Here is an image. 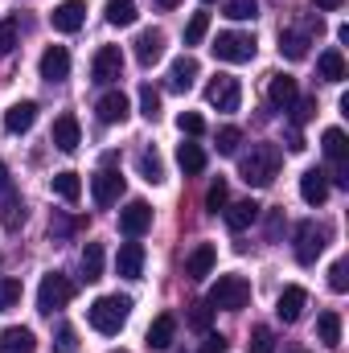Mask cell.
Returning <instances> with one entry per match:
<instances>
[{
	"label": "cell",
	"mask_w": 349,
	"mask_h": 353,
	"mask_svg": "<svg viewBox=\"0 0 349 353\" xmlns=\"http://www.w3.org/2000/svg\"><path fill=\"white\" fill-rule=\"evenodd\" d=\"M119 74H123V54H119V46H103V50L94 54V62H90V79L103 83V87H111Z\"/></svg>",
	"instance_id": "cell-9"
},
{
	"label": "cell",
	"mask_w": 349,
	"mask_h": 353,
	"mask_svg": "<svg viewBox=\"0 0 349 353\" xmlns=\"http://www.w3.org/2000/svg\"><path fill=\"white\" fill-rule=\"evenodd\" d=\"M8 189H12V176H8V169H4V165H0V197H4Z\"/></svg>",
	"instance_id": "cell-54"
},
{
	"label": "cell",
	"mask_w": 349,
	"mask_h": 353,
	"mask_svg": "<svg viewBox=\"0 0 349 353\" xmlns=\"http://www.w3.org/2000/svg\"><path fill=\"white\" fill-rule=\"evenodd\" d=\"M12 50H17V21L8 17V21H0V62H4Z\"/></svg>",
	"instance_id": "cell-44"
},
{
	"label": "cell",
	"mask_w": 349,
	"mask_h": 353,
	"mask_svg": "<svg viewBox=\"0 0 349 353\" xmlns=\"http://www.w3.org/2000/svg\"><path fill=\"white\" fill-rule=\"evenodd\" d=\"M128 316H132V300H128V296H99L87 308L90 329L103 333V337H115V333L128 325Z\"/></svg>",
	"instance_id": "cell-2"
},
{
	"label": "cell",
	"mask_w": 349,
	"mask_h": 353,
	"mask_svg": "<svg viewBox=\"0 0 349 353\" xmlns=\"http://www.w3.org/2000/svg\"><path fill=\"white\" fill-rule=\"evenodd\" d=\"M279 54H283L288 62L308 58V33H304V29H283V33H279Z\"/></svg>",
	"instance_id": "cell-26"
},
{
	"label": "cell",
	"mask_w": 349,
	"mask_h": 353,
	"mask_svg": "<svg viewBox=\"0 0 349 353\" xmlns=\"http://www.w3.org/2000/svg\"><path fill=\"white\" fill-rule=\"evenodd\" d=\"M267 99H271V107H279V111H292V103L300 99L296 79H292V74H271V83H267Z\"/></svg>",
	"instance_id": "cell-17"
},
{
	"label": "cell",
	"mask_w": 349,
	"mask_h": 353,
	"mask_svg": "<svg viewBox=\"0 0 349 353\" xmlns=\"http://www.w3.org/2000/svg\"><path fill=\"white\" fill-rule=\"evenodd\" d=\"M17 304H21V279L0 275V312H8V308H17Z\"/></svg>",
	"instance_id": "cell-36"
},
{
	"label": "cell",
	"mask_w": 349,
	"mask_h": 353,
	"mask_svg": "<svg viewBox=\"0 0 349 353\" xmlns=\"http://www.w3.org/2000/svg\"><path fill=\"white\" fill-rule=\"evenodd\" d=\"M300 197L308 205H321L329 197V173L325 169H304V176H300Z\"/></svg>",
	"instance_id": "cell-19"
},
{
	"label": "cell",
	"mask_w": 349,
	"mask_h": 353,
	"mask_svg": "<svg viewBox=\"0 0 349 353\" xmlns=\"http://www.w3.org/2000/svg\"><path fill=\"white\" fill-rule=\"evenodd\" d=\"M226 345H230V341H226L222 333H206V345H201V353H226Z\"/></svg>",
	"instance_id": "cell-51"
},
{
	"label": "cell",
	"mask_w": 349,
	"mask_h": 353,
	"mask_svg": "<svg viewBox=\"0 0 349 353\" xmlns=\"http://www.w3.org/2000/svg\"><path fill=\"white\" fill-rule=\"evenodd\" d=\"M329 288H333V292H349V267H346V259H337V263L329 267Z\"/></svg>",
	"instance_id": "cell-47"
},
{
	"label": "cell",
	"mask_w": 349,
	"mask_h": 353,
	"mask_svg": "<svg viewBox=\"0 0 349 353\" xmlns=\"http://www.w3.org/2000/svg\"><path fill=\"white\" fill-rule=\"evenodd\" d=\"M177 128H181L185 136H201V132H206V119H201L197 111H181V115H177Z\"/></svg>",
	"instance_id": "cell-46"
},
{
	"label": "cell",
	"mask_w": 349,
	"mask_h": 353,
	"mask_svg": "<svg viewBox=\"0 0 349 353\" xmlns=\"http://www.w3.org/2000/svg\"><path fill=\"white\" fill-rule=\"evenodd\" d=\"M279 165H283V157H279L275 144H251V152L239 157V173H243L247 185H255V189H267L279 176Z\"/></svg>",
	"instance_id": "cell-1"
},
{
	"label": "cell",
	"mask_w": 349,
	"mask_h": 353,
	"mask_svg": "<svg viewBox=\"0 0 349 353\" xmlns=\"http://www.w3.org/2000/svg\"><path fill=\"white\" fill-rule=\"evenodd\" d=\"M210 50H214L218 62H235V66H239V62H251V58H255V37L230 29V33H218Z\"/></svg>",
	"instance_id": "cell-5"
},
{
	"label": "cell",
	"mask_w": 349,
	"mask_h": 353,
	"mask_svg": "<svg viewBox=\"0 0 349 353\" xmlns=\"http://www.w3.org/2000/svg\"><path fill=\"white\" fill-rule=\"evenodd\" d=\"M206 29H210V12H193L189 25H185V46H201Z\"/></svg>",
	"instance_id": "cell-37"
},
{
	"label": "cell",
	"mask_w": 349,
	"mask_h": 353,
	"mask_svg": "<svg viewBox=\"0 0 349 353\" xmlns=\"http://www.w3.org/2000/svg\"><path fill=\"white\" fill-rule=\"evenodd\" d=\"M152 4H161V8H177L181 0H152Z\"/></svg>",
	"instance_id": "cell-55"
},
{
	"label": "cell",
	"mask_w": 349,
	"mask_h": 353,
	"mask_svg": "<svg viewBox=\"0 0 349 353\" xmlns=\"http://www.w3.org/2000/svg\"><path fill=\"white\" fill-rule=\"evenodd\" d=\"M37 350V337L25 329V325H12L0 333V353H33Z\"/></svg>",
	"instance_id": "cell-24"
},
{
	"label": "cell",
	"mask_w": 349,
	"mask_h": 353,
	"mask_svg": "<svg viewBox=\"0 0 349 353\" xmlns=\"http://www.w3.org/2000/svg\"><path fill=\"white\" fill-rule=\"evenodd\" d=\"M99 275H103V243H87L83 247V279L94 283Z\"/></svg>",
	"instance_id": "cell-35"
},
{
	"label": "cell",
	"mask_w": 349,
	"mask_h": 353,
	"mask_svg": "<svg viewBox=\"0 0 349 353\" xmlns=\"http://www.w3.org/2000/svg\"><path fill=\"white\" fill-rule=\"evenodd\" d=\"M0 226H4V230H17V226H25V201H21L12 189L0 197Z\"/></svg>",
	"instance_id": "cell-27"
},
{
	"label": "cell",
	"mask_w": 349,
	"mask_h": 353,
	"mask_svg": "<svg viewBox=\"0 0 349 353\" xmlns=\"http://www.w3.org/2000/svg\"><path fill=\"white\" fill-rule=\"evenodd\" d=\"M115 271H119L123 279H140V275H144V247H140V243H123L119 255H115Z\"/></svg>",
	"instance_id": "cell-21"
},
{
	"label": "cell",
	"mask_w": 349,
	"mask_h": 353,
	"mask_svg": "<svg viewBox=\"0 0 349 353\" xmlns=\"http://www.w3.org/2000/svg\"><path fill=\"white\" fill-rule=\"evenodd\" d=\"M259 0H226V17L230 21H255Z\"/></svg>",
	"instance_id": "cell-39"
},
{
	"label": "cell",
	"mask_w": 349,
	"mask_h": 353,
	"mask_svg": "<svg viewBox=\"0 0 349 353\" xmlns=\"http://www.w3.org/2000/svg\"><path fill=\"white\" fill-rule=\"evenodd\" d=\"M279 230H283V210H271V214H267V239L275 243V239H279Z\"/></svg>",
	"instance_id": "cell-50"
},
{
	"label": "cell",
	"mask_w": 349,
	"mask_h": 353,
	"mask_svg": "<svg viewBox=\"0 0 349 353\" xmlns=\"http://www.w3.org/2000/svg\"><path fill=\"white\" fill-rule=\"evenodd\" d=\"M193 79H197V58H193V54H181L173 66H169V87L173 90H189L193 87Z\"/></svg>",
	"instance_id": "cell-25"
},
{
	"label": "cell",
	"mask_w": 349,
	"mask_h": 353,
	"mask_svg": "<svg viewBox=\"0 0 349 353\" xmlns=\"http://www.w3.org/2000/svg\"><path fill=\"white\" fill-rule=\"evenodd\" d=\"M239 144H243V132L239 128H222L218 132V152L222 157H239Z\"/></svg>",
	"instance_id": "cell-40"
},
{
	"label": "cell",
	"mask_w": 349,
	"mask_h": 353,
	"mask_svg": "<svg viewBox=\"0 0 349 353\" xmlns=\"http://www.w3.org/2000/svg\"><path fill=\"white\" fill-rule=\"evenodd\" d=\"M214 263H218V251H214L210 243H197V247L189 251V259H185V275H189V279H206V275L214 271Z\"/></svg>",
	"instance_id": "cell-22"
},
{
	"label": "cell",
	"mask_w": 349,
	"mask_h": 353,
	"mask_svg": "<svg viewBox=\"0 0 349 353\" xmlns=\"http://www.w3.org/2000/svg\"><path fill=\"white\" fill-rule=\"evenodd\" d=\"M321 148H325V157H329L333 165H346L349 161V144H346V132H341V128H329V132L321 136Z\"/></svg>",
	"instance_id": "cell-30"
},
{
	"label": "cell",
	"mask_w": 349,
	"mask_h": 353,
	"mask_svg": "<svg viewBox=\"0 0 349 353\" xmlns=\"http://www.w3.org/2000/svg\"><path fill=\"white\" fill-rule=\"evenodd\" d=\"M206 4H214V0H206Z\"/></svg>",
	"instance_id": "cell-57"
},
{
	"label": "cell",
	"mask_w": 349,
	"mask_h": 353,
	"mask_svg": "<svg viewBox=\"0 0 349 353\" xmlns=\"http://www.w3.org/2000/svg\"><path fill=\"white\" fill-rule=\"evenodd\" d=\"M136 169H140V176H144L148 185H161V181H165V161H161L152 148H144V152L136 157Z\"/></svg>",
	"instance_id": "cell-32"
},
{
	"label": "cell",
	"mask_w": 349,
	"mask_h": 353,
	"mask_svg": "<svg viewBox=\"0 0 349 353\" xmlns=\"http://www.w3.org/2000/svg\"><path fill=\"white\" fill-rule=\"evenodd\" d=\"M94 115H99V123H123V119L132 115V103H128L123 90H107V94L94 103Z\"/></svg>",
	"instance_id": "cell-14"
},
{
	"label": "cell",
	"mask_w": 349,
	"mask_h": 353,
	"mask_svg": "<svg viewBox=\"0 0 349 353\" xmlns=\"http://www.w3.org/2000/svg\"><path fill=\"white\" fill-rule=\"evenodd\" d=\"M33 123H37V103H33V99L12 103V107H8V115H4V132H8V136H25Z\"/></svg>",
	"instance_id": "cell-15"
},
{
	"label": "cell",
	"mask_w": 349,
	"mask_h": 353,
	"mask_svg": "<svg viewBox=\"0 0 349 353\" xmlns=\"http://www.w3.org/2000/svg\"><path fill=\"white\" fill-rule=\"evenodd\" d=\"M177 165L185 169V176H197L206 169V152H201V144H181L177 148Z\"/></svg>",
	"instance_id": "cell-34"
},
{
	"label": "cell",
	"mask_w": 349,
	"mask_h": 353,
	"mask_svg": "<svg viewBox=\"0 0 349 353\" xmlns=\"http://www.w3.org/2000/svg\"><path fill=\"white\" fill-rule=\"evenodd\" d=\"M251 353H275V333L267 329V325H259V329H251Z\"/></svg>",
	"instance_id": "cell-42"
},
{
	"label": "cell",
	"mask_w": 349,
	"mask_h": 353,
	"mask_svg": "<svg viewBox=\"0 0 349 353\" xmlns=\"http://www.w3.org/2000/svg\"><path fill=\"white\" fill-rule=\"evenodd\" d=\"M70 296H74V283L62 271H46L41 275V288H37V312L54 316V312H62L70 304Z\"/></svg>",
	"instance_id": "cell-4"
},
{
	"label": "cell",
	"mask_w": 349,
	"mask_h": 353,
	"mask_svg": "<svg viewBox=\"0 0 349 353\" xmlns=\"http://www.w3.org/2000/svg\"><path fill=\"white\" fill-rule=\"evenodd\" d=\"M206 304L210 308H222V312H243L251 304V283L243 275H218V283L210 288Z\"/></svg>",
	"instance_id": "cell-3"
},
{
	"label": "cell",
	"mask_w": 349,
	"mask_h": 353,
	"mask_svg": "<svg viewBox=\"0 0 349 353\" xmlns=\"http://www.w3.org/2000/svg\"><path fill=\"white\" fill-rule=\"evenodd\" d=\"M74 226H79V222H74V218H66V214H54V218H50V234H54V239H66Z\"/></svg>",
	"instance_id": "cell-49"
},
{
	"label": "cell",
	"mask_w": 349,
	"mask_h": 353,
	"mask_svg": "<svg viewBox=\"0 0 349 353\" xmlns=\"http://www.w3.org/2000/svg\"><path fill=\"white\" fill-rule=\"evenodd\" d=\"M90 197H94V205L99 210H107V205H115L119 197H123V176H119V169H99L94 173V181H90Z\"/></svg>",
	"instance_id": "cell-8"
},
{
	"label": "cell",
	"mask_w": 349,
	"mask_h": 353,
	"mask_svg": "<svg viewBox=\"0 0 349 353\" xmlns=\"http://www.w3.org/2000/svg\"><path fill=\"white\" fill-rule=\"evenodd\" d=\"M317 337L325 350H341V316L337 312H321L317 316Z\"/></svg>",
	"instance_id": "cell-28"
},
{
	"label": "cell",
	"mask_w": 349,
	"mask_h": 353,
	"mask_svg": "<svg viewBox=\"0 0 349 353\" xmlns=\"http://www.w3.org/2000/svg\"><path fill=\"white\" fill-rule=\"evenodd\" d=\"M50 140H54V148H58V152H74V148L83 144V136H79V119H74L70 111H66V115H58V119H54Z\"/></svg>",
	"instance_id": "cell-16"
},
{
	"label": "cell",
	"mask_w": 349,
	"mask_h": 353,
	"mask_svg": "<svg viewBox=\"0 0 349 353\" xmlns=\"http://www.w3.org/2000/svg\"><path fill=\"white\" fill-rule=\"evenodd\" d=\"M107 25L115 29L136 25V0H107Z\"/></svg>",
	"instance_id": "cell-33"
},
{
	"label": "cell",
	"mask_w": 349,
	"mask_h": 353,
	"mask_svg": "<svg viewBox=\"0 0 349 353\" xmlns=\"http://www.w3.org/2000/svg\"><path fill=\"white\" fill-rule=\"evenodd\" d=\"M111 353H128V350H111Z\"/></svg>",
	"instance_id": "cell-56"
},
{
	"label": "cell",
	"mask_w": 349,
	"mask_h": 353,
	"mask_svg": "<svg viewBox=\"0 0 349 353\" xmlns=\"http://www.w3.org/2000/svg\"><path fill=\"white\" fill-rule=\"evenodd\" d=\"M226 197H230V193H226V181H214V185L206 189V210H210V214H222V210H226Z\"/></svg>",
	"instance_id": "cell-41"
},
{
	"label": "cell",
	"mask_w": 349,
	"mask_h": 353,
	"mask_svg": "<svg viewBox=\"0 0 349 353\" xmlns=\"http://www.w3.org/2000/svg\"><path fill=\"white\" fill-rule=\"evenodd\" d=\"M132 46H136V62H140L144 70L165 58V33H161V29H140Z\"/></svg>",
	"instance_id": "cell-10"
},
{
	"label": "cell",
	"mask_w": 349,
	"mask_h": 353,
	"mask_svg": "<svg viewBox=\"0 0 349 353\" xmlns=\"http://www.w3.org/2000/svg\"><path fill=\"white\" fill-rule=\"evenodd\" d=\"M140 115H144V119H157V115H161V94L152 87H140Z\"/></svg>",
	"instance_id": "cell-45"
},
{
	"label": "cell",
	"mask_w": 349,
	"mask_h": 353,
	"mask_svg": "<svg viewBox=\"0 0 349 353\" xmlns=\"http://www.w3.org/2000/svg\"><path fill=\"white\" fill-rule=\"evenodd\" d=\"M210 321H214V308H210L206 300L189 304V329H197V333H210Z\"/></svg>",
	"instance_id": "cell-38"
},
{
	"label": "cell",
	"mask_w": 349,
	"mask_h": 353,
	"mask_svg": "<svg viewBox=\"0 0 349 353\" xmlns=\"http://www.w3.org/2000/svg\"><path fill=\"white\" fill-rule=\"evenodd\" d=\"M288 148H292V152H304V136H300V132H296V128H292V132H288Z\"/></svg>",
	"instance_id": "cell-52"
},
{
	"label": "cell",
	"mask_w": 349,
	"mask_h": 353,
	"mask_svg": "<svg viewBox=\"0 0 349 353\" xmlns=\"http://www.w3.org/2000/svg\"><path fill=\"white\" fill-rule=\"evenodd\" d=\"M325 239H329V230L325 226H317L312 218L308 222H300L296 226V263H317L321 259V251H325Z\"/></svg>",
	"instance_id": "cell-6"
},
{
	"label": "cell",
	"mask_w": 349,
	"mask_h": 353,
	"mask_svg": "<svg viewBox=\"0 0 349 353\" xmlns=\"http://www.w3.org/2000/svg\"><path fill=\"white\" fill-rule=\"evenodd\" d=\"M206 103L218 107V111H239V103H243V87H239V79H230V74H214L210 87H206Z\"/></svg>",
	"instance_id": "cell-7"
},
{
	"label": "cell",
	"mask_w": 349,
	"mask_h": 353,
	"mask_svg": "<svg viewBox=\"0 0 349 353\" xmlns=\"http://www.w3.org/2000/svg\"><path fill=\"white\" fill-rule=\"evenodd\" d=\"M70 74V54H66V46H50L46 54H41V79L46 83H62Z\"/></svg>",
	"instance_id": "cell-18"
},
{
	"label": "cell",
	"mask_w": 349,
	"mask_h": 353,
	"mask_svg": "<svg viewBox=\"0 0 349 353\" xmlns=\"http://www.w3.org/2000/svg\"><path fill=\"white\" fill-rule=\"evenodd\" d=\"M50 21H54L58 33H79L83 21H87V4H83V0H62V4L50 12Z\"/></svg>",
	"instance_id": "cell-13"
},
{
	"label": "cell",
	"mask_w": 349,
	"mask_h": 353,
	"mask_svg": "<svg viewBox=\"0 0 349 353\" xmlns=\"http://www.w3.org/2000/svg\"><path fill=\"white\" fill-rule=\"evenodd\" d=\"M54 353H79V333H74L70 325H62V329L54 333Z\"/></svg>",
	"instance_id": "cell-43"
},
{
	"label": "cell",
	"mask_w": 349,
	"mask_h": 353,
	"mask_svg": "<svg viewBox=\"0 0 349 353\" xmlns=\"http://www.w3.org/2000/svg\"><path fill=\"white\" fill-rule=\"evenodd\" d=\"M317 74H321L325 83H341V79H346V58H341V50H325V54L317 58Z\"/></svg>",
	"instance_id": "cell-29"
},
{
	"label": "cell",
	"mask_w": 349,
	"mask_h": 353,
	"mask_svg": "<svg viewBox=\"0 0 349 353\" xmlns=\"http://www.w3.org/2000/svg\"><path fill=\"white\" fill-rule=\"evenodd\" d=\"M259 210H263L259 201H251V197H247V201H235V205H226L222 214H226V226H230L235 234H243L251 222H259Z\"/></svg>",
	"instance_id": "cell-20"
},
{
	"label": "cell",
	"mask_w": 349,
	"mask_h": 353,
	"mask_svg": "<svg viewBox=\"0 0 349 353\" xmlns=\"http://www.w3.org/2000/svg\"><path fill=\"white\" fill-rule=\"evenodd\" d=\"M341 4H346V0H317V8H321V12H337Z\"/></svg>",
	"instance_id": "cell-53"
},
{
	"label": "cell",
	"mask_w": 349,
	"mask_h": 353,
	"mask_svg": "<svg viewBox=\"0 0 349 353\" xmlns=\"http://www.w3.org/2000/svg\"><path fill=\"white\" fill-rule=\"evenodd\" d=\"M148 226H152V205H148V201H128V205L119 210V230H123L128 239H140Z\"/></svg>",
	"instance_id": "cell-11"
},
{
	"label": "cell",
	"mask_w": 349,
	"mask_h": 353,
	"mask_svg": "<svg viewBox=\"0 0 349 353\" xmlns=\"http://www.w3.org/2000/svg\"><path fill=\"white\" fill-rule=\"evenodd\" d=\"M50 189H54L62 201H79V197H83V181H79V173H70V169L50 176Z\"/></svg>",
	"instance_id": "cell-31"
},
{
	"label": "cell",
	"mask_w": 349,
	"mask_h": 353,
	"mask_svg": "<svg viewBox=\"0 0 349 353\" xmlns=\"http://www.w3.org/2000/svg\"><path fill=\"white\" fill-rule=\"evenodd\" d=\"M296 353H304V350H296Z\"/></svg>",
	"instance_id": "cell-58"
},
{
	"label": "cell",
	"mask_w": 349,
	"mask_h": 353,
	"mask_svg": "<svg viewBox=\"0 0 349 353\" xmlns=\"http://www.w3.org/2000/svg\"><path fill=\"white\" fill-rule=\"evenodd\" d=\"M304 304H308V292H304L300 283H288V288L279 292V300H275V316H279L283 325H296V321L304 316Z\"/></svg>",
	"instance_id": "cell-12"
},
{
	"label": "cell",
	"mask_w": 349,
	"mask_h": 353,
	"mask_svg": "<svg viewBox=\"0 0 349 353\" xmlns=\"http://www.w3.org/2000/svg\"><path fill=\"white\" fill-rule=\"evenodd\" d=\"M173 337H177V316L173 312H161L152 325H148V350H169L173 345Z\"/></svg>",
	"instance_id": "cell-23"
},
{
	"label": "cell",
	"mask_w": 349,
	"mask_h": 353,
	"mask_svg": "<svg viewBox=\"0 0 349 353\" xmlns=\"http://www.w3.org/2000/svg\"><path fill=\"white\" fill-rule=\"evenodd\" d=\"M292 107H296V111H292V123L300 128V123H308V119H312V111H317V99H296Z\"/></svg>",
	"instance_id": "cell-48"
}]
</instances>
